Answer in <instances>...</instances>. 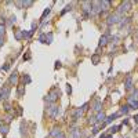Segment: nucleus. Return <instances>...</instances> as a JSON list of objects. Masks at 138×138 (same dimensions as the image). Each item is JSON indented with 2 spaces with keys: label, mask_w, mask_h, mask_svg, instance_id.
Listing matches in <instances>:
<instances>
[{
  "label": "nucleus",
  "mask_w": 138,
  "mask_h": 138,
  "mask_svg": "<svg viewBox=\"0 0 138 138\" xmlns=\"http://www.w3.org/2000/svg\"><path fill=\"white\" fill-rule=\"evenodd\" d=\"M121 15H119L117 13H115V14H111V15H108V18H106V24H108L109 26H112V25H115V24H119V22L121 21Z\"/></svg>",
  "instance_id": "obj_3"
},
{
  "label": "nucleus",
  "mask_w": 138,
  "mask_h": 138,
  "mask_svg": "<svg viewBox=\"0 0 138 138\" xmlns=\"http://www.w3.org/2000/svg\"><path fill=\"white\" fill-rule=\"evenodd\" d=\"M50 137H52V138H66L65 134L62 133L60 129H57V127H54V129L50 131Z\"/></svg>",
  "instance_id": "obj_8"
},
{
  "label": "nucleus",
  "mask_w": 138,
  "mask_h": 138,
  "mask_svg": "<svg viewBox=\"0 0 138 138\" xmlns=\"http://www.w3.org/2000/svg\"><path fill=\"white\" fill-rule=\"evenodd\" d=\"M10 91H11V88H10V86H4L1 90H0V93H1V95H3V99H7L10 95Z\"/></svg>",
  "instance_id": "obj_14"
},
{
  "label": "nucleus",
  "mask_w": 138,
  "mask_h": 138,
  "mask_svg": "<svg viewBox=\"0 0 138 138\" xmlns=\"http://www.w3.org/2000/svg\"><path fill=\"white\" fill-rule=\"evenodd\" d=\"M131 87H133V76H131V75H129V76L126 78L124 88H126V90H131Z\"/></svg>",
  "instance_id": "obj_12"
},
{
  "label": "nucleus",
  "mask_w": 138,
  "mask_h": 138,
  "mask_svg": "<svg viewBox=\"0 0 138 138\" xmlns=\"http://www.w3.org/2000/svg\"><path fill=\"white\" fill-rule=\"evenodd\" d=\"M15 6L18 9H26V7L33 6V1L32 0H28V1H15Z\"/></svg>",
  "instance_id": "obj_9"
},
{
  "label": "nucleus",
  "mask_w": 138,
  "mask_h": 138,
  "mask_svg": "<svg viewBox=\"0 0 138 138\" xmlns=\"http://www.w3.org/2000/svg\"><path fill=\"white\" fill-rule=\"evenodd\" d=\"M15 22H17V17H15V15H11V17L9 18V22H7V25H14V24H15Z\"/></svg>",
  "instance_id": "obj_24"
},
{
  "label": "nucleus",
  "mask_w": 138,
  "mask_h": 138,
  "mask_svg": "<svg viewBox=\"0 0 138 138\" xmlns=\"http://www.w3.org/2000/svg\"><path fill=\"white\" fill-rule=\"evenodd\" d=\"M95 120H97V124H99V123H105V120H106V115L104 112H98L97 113V116H95Z\"/></svg>",
  "instance_id": "obj_10"
},
{
  "label": "nucleus",
  "mask_w": 138,
  "mask_h": 138,
  "mask_svg": "<svg viewBox=\"0 0 138 138\" xmlns=\"http://www.w3.org/2000/svg\"><path fill=\"white\" fill-rule=\"evenodd\" d=\"M66 91H68V94H70V93H72V87H70V84H68V87H66Z\"/></svg>",
  "instance_id": "obj_34"
},
{
  "label": "nucleus",
  "mask_w": 138,
  "mask_h": 138,
  "mask_svg": "<svg viewBox=\"0 0 138 138\" xmlns=\"http://www.w3.org/2000/svg\"><path fill=\"white\" fill-rule=\"evenodd\" d=\"M0 127H1V119H0Z\"/></svg>",
  "instance_id": "obj_39"
},
{
  "label": "nucleus",
  "mask_w": 138,
  "mask_h": 138,
  "mask_svg": "<svg viewBox=\"0 0 138 138\" xmlns=\"http://www.w3.org/2000/svg\"><path fill=\"white\" fill-rule=\"evenodd\" d=\"M9 130H10V127H9V124H1V127H0V133L3 134V135H7L9 134Z\"/></svg>",
  "instance_id": "obj_19"
},
{
  "label": "nucleus",
  "mask_w": 138,
  "mask_h": 138,
  "mask_svg": "<svg viewBox=\"0 0 138 138\" xmlns=\"http://www.w3.org/2000/svg\"><path fill=\"white\" fill-rule=\"evenodd\" d=\"M68 11H72V4H69V6H66L62 11H61V15H64V14H66Z\"/></svg>",
  "instance_id": "obj_26"
},
{
  "label": "nucleus",
  "mask_w": 138,
  "mask_h": 138,
  "mask_svg": "<svg viewBox=\"0 0 138 138\" xmlns=\"http://www.w3.org/2000/svg\"><path fill=\"white\" fill-rule=\"evenodd\" d=\"M3 44V37H0V46Z\"/></svg>",
  "instance_id": "obj_37"
},
{
  "label": "nucleus",
  "mask_w": 138,
  "mask_h": 138,
  "mask_svg": "<svg viewBox=\"0 0 138 138\" xmlns=\"http://www.w3.org/2000/svg\"><path fill=\"white\" fill-rule=\"evenodd\" d=\"M80 135H82V133L79 129H72L69 131V138H80Z\"/></svg>",
  "instance_id": "obj_13"
},
{
  "label": "nucleus",
  "mask_w": 138,
  "mask_h": 138,
  "mask_svg": "<svg viewBox=\"0 0 138 138\" xmlns=\"http://www.w3.org/2000/svg\"><path fill=\"white\" fill-rule=\"evenodd\" d=\"M17 82H18V73L14 70L13 73H11V76H10V79H9V84H17Z\"/></svg>",
  "instance_id": "obj_15"
},
{
  "label": "nucleus",
  "mask_w": 138,
  "mask_h": 138,
  "mask_svg": "<svg viewBox=\"0 0 138 138\" xmlns=\"http://www.w3.org/2000/svg\"><path fill=\"white\" fill-rule=\"evenodd\" d=\"M109 40H111V33H109V30H108V32H106L105 34H102V36L99 37V43H98V46H99V47H102V46H106Z\"/></svg>",
  "instance_id": "obj_7"
},
{
  "label": "nucleus",
  "mask_w": 138,
  "mask_h": 138,
  "mask_svg": "<svg viewBox=\"0 0 138 138\" xmlns=\"http://www.w3.org/2000/svg\"><path fill=\"white\" fill-rule=\"evenodd\" d=\"M111 4H112V1H109V0H104V1H101V9H102V11H106V10L111 7Z\"/></svg>",
  "instance_id": "obj_17"
},
{
  "label": "nucleus",
  "mask_w": 138,
  "mask_h": 138,
  "mask_svg": "<svg viewBox=\"0 0 138 138\" xmlns=\"http://www.w3.org/2000/svg\"><path fill=\"white\" fill-rule=\"evenodd\" d=\"M50 11H51V9H50V7H47V9L44 10V11H43V14H42V19H44V18L47 17L48 14H50Z\"/></svg>",
  "instance_id": "obj_28"
},
{
  "label": "nucleus",
  "mask_w": 138,
  "mask_h": 138,
  "mask_svg": "<svg viewBox=\"0 0 138 138\" xmlns=\"http://www.w3.org/2000/svg\"><path fill=\"white\" fill-rule=\"evenodd\" d=\"M4 120H6V123H7V124H10V123H11V120H13V113H9V115L4 117Z\"/></svg>",
  "instance_id": "obj_29"
},
{
  "label": "nucleus",
  "mask_w": 138,
  "mask_h": 138,
  "mask_svg": "<svg viewBox=\"0 0 138 138\" xmlns=\"http://www.w3.org/2000/svg\"><path fill=\"white\" fill-rule=\"evenodd\" d=\"M87 109H88V104H84L83 106H80V108L76 109V111L73 112V115H72V117H73V121L79 120V119H80V117L83 116V113L86 112Z\"/></svg>",
  "instance_id": "obj_2"
},
{
  "label": "nucleus",
  "mask_w": 138,
  "mask_h": 138,
  "mask_svg": "<svg viewBox=\"0 0 138 138\" xmlns=\"http://www.w3.org/2000/svg\"><path fill=\"white\" fill-rule=\"evenodd\" d=\"M15 39L17 40L24 39V32H22V30H17V32H15Z\"/></svg>",
  "instance_id": "obj_23"
},
{
  "label": "nucleus",
  "mask_w": 138,
  "mask_h": 138,
  "mask_svg": "<svg viewBox=\"0 0 138 138\" xmlns=\"http://www.w3.org/2000/svg\"><path fill=\"white\" fill-rule=\"evenodd\" d=\"M133 119H134V120H135V121H137V123H138V115H135V116H134Z\"/></svg>",
  "instance_id": "obj_36"
},
{
  "label": "nucleus",
  "mask_w": 138,
  "mask_h": 138,
  "mask_svg": "<svg viewBox=\"0 0 138 138\" xmlns=\"http://www.w3.org/2000/svg\"><path fill=\"white\" fill-rule=\"evenodd\" d=\"M129 111H130V106H129V104H127V105H123V106H121V109L119 111V113H120V115H126Z\"/></svg>",
  "instance_id": "obj_21"
},
{
  "label": "nucleus",
  "mask_w": 138,
  "mask_h": 138,
  "mask_svg": "<svg viewBox=\"0 0 138 138\" xmlns=\"http://www.w3.org/2000/svg\"><path fill=\"white\" fill-rule=\"evenodd\" d=\"M39 42L44 44H50L52 42V33H42L39 36Z\"/></svg>",
  "instance_id": "obj_6"
},
{
  "label": "nucleus",
  "mask_w": 138,
  "mask_h": 138,
  "mask_svg": "<svg viewBox=\"0 0 138 138\" xmlns=\"http://www.w3.org/2000/svg\"><path fill=\"white\" fill-rule=\"evenodd\" d=\"M4 32H6V26H4V24L1 22V24H0V37H3Z\"/></svg>",
  "instance_id": "obj_30"
},
{
  "label": "nucleus",
  "mask_w": 138,
  "mask_h": 138,
  "mask_svg": "<svg viewBox=\"0 0 138 138\" xmlns=\"http://www.w3.org/2000/svg\"><path fill=\"white\" fill-rule=\"evenodd\" d=\"M60 95H61V91L60 88H52L50 93H48L47 95H46V98H44V101L48 104V105H54V104L57 102V99L60 98Z\"/></svg>",
  "instance_id": "obj_1"
},
{
  "label": "nucleus",
  "mask_w": 138,
  "mask_h": 138,
  "mask_svg": "<svg viewBox=\"0 0 138 138\" xmlns=\"http://www.w3.org/2000/svg\"><path fill=\"white\" fill-rule=\"evenodd\" d=\"M1 69H3V70H9V69H10V64H6L4 66H1Z\"/></svg>",
  "instance_id": "obj_33"
},
{
  "label": "nucleus",
  "mask_w": 138,
  "mask_h": 138,
  "mask_svg": "<svg viewBox=\"0 0 138 138\" xmlns=\"http://www.w3.org/2000/svg\"><path fill=\"white\" fill-rule=\"evenodd\" d=\"M99 138H106V135H105V134H102V135H101Z\"/></svg>",
  "instance_id": "obj_38"
},
{
  "label": "nucleus",
  "mask_w": 138,
  "mask_h": 138,
  "mask_svg": "<svg viewBox=\"0 0 138 138\" xmlns=\"http://www.w3.org/2000/svg\"><path fill=\"white\" fill-rule=\"evenodd\" d=\"M91 61H93V64H94V65H97L99 62V55H98V54H94V55L91 57Z\"/></svg>",
  "instance_id": "obj_25"
},
{
  "label": "nucleus",
  "mask_w": 138,
  "mask_h": 138,
  "mask_svg": "<svg viewBox=\"0 0 138 138\" xmlns=\"http://www.w3.org/2000/svg\"><path fill=\"white\" fill-rule=\"evenodd\" d=\"M119 129H120L119 126H112V127L109 129V133H111V134H115V133H116V131H117Z\"/></svg>",
  "instance_id": "obj_31"
},
{
  "label": "nucleus",
  "mask_w": 138,
  "mask_h": 138,
  "mask_svg": "<svg viewBox=\"0 0 138 138\" xmlns=\"http://www.w3.org/2000/svg\"><path fill=\"white\" fill-rule=\"evenodd\" d=\"M60 112H61V108L60 106H57L55 104H54V105H50V106L47 108V113L52 117V119H55V117L60 115Z\"/></svg>",
  "instance_id": "obj_5"
},
{
  "label": "nucleus",
  "mask_w": 138,
  "mask_h": 138,
  "mask_svg": "<svg viewBox=\"0 0 138 138\" xmlns=\"http://www.w3.org/2000/svg\"><path fill=\"white\" fill-rule=\"evenodd\" d=\"M91 108H93V111H94V112H97V113L101 112V108H102V102H101L99 99H95Z\"/></svg>",
  "instance_id": "obj_11"
},
{
  "label": "nucleus",
  "mask_w": 138,
  "mask_h": 138,
  "mask_svg": "<svg viewBox=\"0 0 138 138\" xmlns=\"http://www.w3.org/2000/svg\"><path fill=\"white\" fill-rule=\"evenodd\" d=\"M58 68H61V62L60 61H57L55 62V69H58Z\"/></svg>",
  "instance_id": "obj_35"
},
{
  "label": "nucleus",
  "mask_w": 138,
  "mask_h": 138,
  "mask_svg": "<svg viewBox=\"0 0 138 138\" xmlns=\"http://www.w3.org/2000/svg\"><path fill=\"white\" fill-rule=\"evenodd\" d=\"M24 94H25V84H19L17 88V95L21 98V97H24Z\"/></svg>",
  "instance_id": "obj_16"
},
{
  "label": "nucleus",
  "mask_w": 138,
  "mask_h": 138,
  "mask_svg": "<svg viewBox=\"0 0 138 138\" xmlns=\"http://www.w3.org/2000/svg\"><path fill=\"white\" fill-rule=\"evenodd\" d=\"M134 101H138V90H133L131 95L129 97V102H134Z\"/></svg>",
  "instance_id": "obj_18"
},
{
  "label": "nucleus",
  "mask_w": 138,
  "mask_h": 138,
  "mask_svg": "<svg viewBox=\"0 0 138 138\" xmlns=\"http://www.w3.org/2000/svg\"><path fill=\"white\" fill-rule=\"evenodd\" d=\"M130 109H138V101H134V102H129Z\"/></svg>",
  "instance_id": "obj_27"
},
{
  "label": "nucleus",
  "mask_w": 138,
  "mask_h": 138,
  "mask_svg": "<svg viewBox=\"0 0 138 138\" xmlns=\"http://www.w3.org/2000/svg\"><path fill=\"white\" fill-rule=\"evenodd\" d=\"M34 29H37V22H33V24H32V29L30 30H32L33 33H34Z\"/></svg>",
  "instance_id": "obj_32"
},
{
  "label": "nucleus",
  "mask_w": 138,
  "mask_h": 138,
  "mask_svg": "<svg viewBox=\"0 0 138 138\" xmlns=\"http://www.w3.org/2000/svg\"><path fill=\"white\" fill-rule=\"evenodd\" d=\"M131 6H133V3H131V1H124V3H121V4L117 7L116 13L119 14V15H121V17H123V14L127 13V11L131 9Z\"/></svg>",
  "instance_id": "obj_4"
},
{
  "label": "nucleus",
  "mask_w": 138,
  "mask_h": 138,
  "mask_svg": "<svg viewBox=\"0 0 138 138\" xmlns=\"http://www.w3.org/2000/svg\"><path fill=\"white\" fill-rule=\"evenodd\" d=\"M129 22H130V18L129 17H123V18H121V21L119 22V26H120V28H123V26L127 25Z\"/></svg>",
  "instance_id": "obj_20"
},
{
  "label": "nucleus",
  "mask_w": 138,
  "mask_h": 138,
  "mask_svg": "<svg viewBox=\"0 0 138 138\" xmlns=\"http://www.w3.org/2000/svg\"><path fill=\"white\" fill-rule=\"evenodd\" d=\"M22 82H24V84H29L32 82V79H30L29 75H22Z\"/></svg>",
  "instance_id": "obj_22"
}]
</instances>
